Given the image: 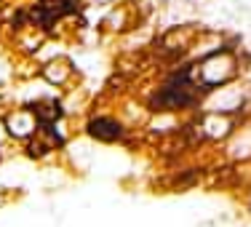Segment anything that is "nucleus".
Masks as SVG:
<instances>
[{
    "label": "nucleus",
    "mask_w": 251,
    "mask_h": 227,
    "mask_svg": "<svg viewBox=\"0 0 251 227\" xmlns=\"http://www.w3.org/2000/svg\"><path fill=\"white\" fill-rule=\"evenodd\" d=\"M16 83V53L3 43L0 49V88Z\"/></svg>",
    "instance_id": "1a4fd4ad"
},
{
    "label": "nucleus",
    "mask_w": 251,
    "mask_h": 227,
    "mask_svg": "<svg viewBox=\"0 0 251 227\" xmlns=\"http://www.w3.org/2000/svg\"><path fill=\"white\" fill-rule=\"evenodd\" d=\"M8 3H14V0H0V11H3L5 5H8Z\"/></svg>",
    "instance_id": "2eb2a0df"
},
{
    "label": "nucleus",
    "mask_w": 251,
    "mask_h": 227,
    "mask_svg": "<svg viewBox=\"0 0 251 227\" xmlns=\"http://www.w3.org/2000/svg\"><path fill=\"white\" fill-rule=\"evenodd\" d=\"M5 163V155H3V150H0V166H3Z\"/></svg>",
    "instance_id": "dca6fc26"
},
{
    "label": "nucleus",
    "mask_w": 251,
    "mask_h": 227,
    "mask_svg": "<svg viewBox=\"0 0 251 227\" xmlns=\"http://www.w3.org/2000/svg\"><path fill=\"white\" fill-rule=\"evenodd\" d=\"M83 3H86V11H88V8H99V11H104V8H110V5L121 3V0H83Z\"/></svg>",
    "instance_id": "9d476101"
},
{
    "label": "nucleus",
    "mask_w": 251,
    "mask_h": 227,
    "mask_svg": "<svg viewBox=\"0 0 251 227\" xmlns=\"http://www.w3.org/2000/svg\"><path fill=\"white\" fill-rule=\"evenodd\" d=\"M3 123H5V131H8V139L14 142V145H25L27 139H32L35 134H38L40 128V121L38 115L32 112V107L22 104V101H16V104H11L8 110L3 112Z\"/></svg>",
    "instance_id": "423d86ee"
},
{
    "label": "nucleus",
    "mask_w": 251,
    "mask_h": 227,
    "mask_svg": "<svg viewBox=\"0 0 251 227\" xmlns=\"http://www.w3.org/2000/svg\"><path fill=\"white\" fill-rule=\"evenodd\" d=\"M243 75L249 73L241 59V49H222L195 62V77H198V86L206 94L219 86H227V83L238 80Z\"/></svg>",
    "instance_id": "f03ea898"
},
{
    "label": "nucleus",
    "mask_w": 251,
    "mask_h": 227,
    "mask_svg": "<svg viewBox=\"0 0 251 227\" xmlns=\"http://www.w3.org/2000/svg\"><path fill=\"white\" fill-rule=\"evenodd\" d=\"M14 195H16L14 190H8L3 182H0V208H3V206H8V203L14 201Z\"/></svg>",
    "instance_id": "9b49d317"
},
{
    "label": "nucleus",
    "mask_w": 251,
    "mask_h": 227,
    "mask_svg": "<svg viewBox=\"0 0 251 227\" xmlns=\"http://www.w3.org/2000/svg\"><path fill=\"white\" fill-rule=\"evenodd\" d=\"M22 104L32 107V112L38 115L40 123H56V121L70 118L67 104H64V97H62V94H56V88H51V91L40 94V97H35L29 101H22Z\"/></svg>",
    "instance_id": "0eeeda50"
},
{
    "label": "nucleus",
    "mask_w": 251,
    "mask_h": 227,
    "mask_svg": "<svg viewBox=\"0 0 251 227\" xmlns=\"http://www.w3.org/2000/svg\"><path fill=\"white\" fill-rule=\"evenodd\" d=\"M139 11H136V0H121V3L110 5L101 11L99 19V35L101 38H115L121 40L123 35H128L134 27H139Z\"/></svg>",
    "instance_id": "39448f33"
},
{
    "label": "nucleus",
    "mask_w": 251,
    "mask_h": 227,
    "mask_svg": "<svg viewBox=\"0 0 251 227\" xmlns=\"http://www.w3.org/2000/svg\"><path fill=\"white\" fill-rule=\"evenodd\" d=\"M11 139H8V131H5V123H3V115H0V150L3 147H8Z\"/></svg>",
    "instance_id": "ddd939ff"
},
{
    "label": "nucleus",
    "mask_w": 251,
    "mask_h": 227,
    "mask_svg": "<svg viewBox=\"0 0 251 227\" xmlns=\"http://www.w3.org/2000/svg\"><path fill=\"white\" fill-rule=\"evenodd\" d=\"M56 155H62V152L53 150V147L40 134H35L32 139H27L25 145H22V158H27L29 163L46 166V163H53V160H56Z\"/></svg>",
    "instance_id": "6e6552de"
},
{
    "label": "nucleus",
    "mask_w": 251,
    "mask_h": 227,
    "mask_svg": "<svg viewBox=\"0 0 251 227\" xmlns=\"http://www.w3.org/2000/svg\"><path fill=\"white\" fill-rule=\"evenodd\" d=\"M38 77L43 83H49L56 91H70L77 83H83V73L75 64V59L70 53H53V56L38 59Z\"/></svg>",
    "instance_id": "20e7f679"
},
{
    "label": "nucleus",
    "mask_w": 251,
    "mask_h": 227,
    "mask_svg": "<svg viewBox=\"0 0 251 227\" xmlns=\"http://www.w3.org/2000/svg\"><path fill=\"white\" fill-rule=\"evenodd\" d=\"M195 128H198V139L203 150L219 152V147L225 145L227 139L232 136V131L238 128V118L225 115V112H214V110H198L193 112Z\"/></svg>",
    "instance_id": "7ed1b4c3"
},
{
    "label": "nucleus",
    "mask_w": 251,
    "mask_h": 227,
    "mask_svg": "<svg viewBox=\"0 0 251 227\" xmlns=\"http://www.w3.org/2000/svg\"><path fill=\"white\" fill-rule=\"evenodd\" d=\"M134 134V128L121 118L115 104H107L94 97L86 115L77 118V136L99 147H126Z\"/></svg>",
    "instance_id": "f257e3e1"
},
{
    "label": "nucleus",
    "mask_w": 251,
    "mask_h": 227,
    "mask_svg": "<svg viewBox=\"0 0 251 227\" xmlns=\"http://www.w3.org/2000/svg\"><path fill=\"white\" fill-rule=\"evenodd\" d=\"M5 29H3V11H0V43H5Z\"/></svg>",
    "instance_id": "4468645a"
},
{
    "label": "nucleus",
    "mask_w": 251,
    "mask_h": 227,
    "mask_svg": "<svg viewBox=\"0 0 251 227\" xmlns=\"http://www.w3.org/2000/svg\"><path fill=\"white\" fill-rule=\"evenodd\" d=\"M241 206H243V211H246V217L251 219V187H246L241 193Z\"/></svg>",
    "instance_id": "f8f14e48"
}]
</instances>
